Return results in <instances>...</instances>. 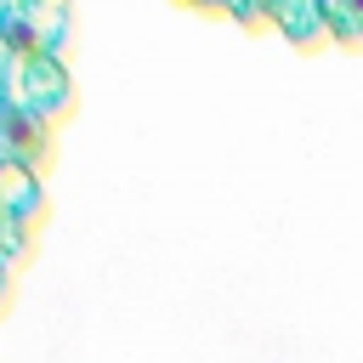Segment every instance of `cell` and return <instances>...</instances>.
I'll return each mask as SVG.
<instances>
[{"label":"cell","instance_id":"1","mask_svg":"<svg viewBox=\"0 0 363 363\" xmlns=\"http://www.w3.org/2000/svg\"><path fill=\"white\" fill-rule=\"evenodd\" d=\"M68 96H74V85H68L62 57H45V51H28V45H11L0 108L34 113V119H57V113L68 108Z\"/></svg>","mask_w":363,"mask_h":363},{"label":"cell","instance_id":"2","mask_svg":"<svg viewBox=\"0 0 363 363\" xmlns=\"http://www.w3.org/2000/svg\"><path fill=\"white\" fill-rule=\"evenodd\" d=\"M0 28H6L11 45L62 57L68 28H74V6H68V0H6V23H0Z\"/></svg>","mask_w":363,"mask_h":363},{"label":"cell","instance_id":"3","mask_svg":"<svg viewBox=\"0 0 363 363\" xmlns=\"http://www.w3.org/2000/svg\"><path fill=\"white\" fill-rule=\"evenodd\" d=\"M45 153H51V119H34V113H17V108H0V164L40 170Z\"/></svg>","mask_w":363,"mask_h":363},{"label":"cell","instance_id":"4","mask_svg":"<svg viewBox=\"0 0 363 363\" xmlns=\"http://www.w3.org/2000/svg\"><path fill=\"white\" fill-rule=\"evenodd\" d=\"M45 193H40V170H23V164H0V216H11L17 227H28L40 216Z\"/></svg>","mask_w":363,"mask_h":363},{"label":"cell","instance_id":"5","mask_svg":"<svg viewBox=\"0 0 363 363\" xmlns=\"http://www.w3.org/2000/svg\"><path fill=\"white\" fill-rule=\"evenodd\" d=\"M261 11H278V23L295 40H318L323 34V6L318 0H261Z\"/></svg>","mask_w":363,"mask_h":363},{"label":"cell","instance_id":"6","mask_svg":"<svg viewBox=\"0 0 363 363\" xmlns=\"http://www.w3.org/2000/svg\"><path fill=\"white\" fill-rule=\"evenodd\" d=\"M28 250V227H17L11 216H0V261H17Z\"/></svg>","mask_w":363,"mask_h":363},{"label":"cell","instance_id":"7","mask_svg":"<svg viewBox=\"0 0 363 363\" xmlns=\"http://www.w3.org/2000/svg\"><path fill=\"white\" fill-rule=\"evenodd\" d=\"M6 62H11V40H6V28H0V91H6Z\"/></svg>","mask_w":363,"mask_h":363},{"label":"cell","instance_id":"8","mask_svg":"<svg viewBox=\"0 0 363 363\" xmlns=\"http://www.w3.org/2000/svg\"><path fill=\"white\" fill-rule=\"evenodd\" d=\"M6 289H11V261H0V301H6Z\"/></svg>","mask_w":363,"mask_h":363},{"label":"cell","instance_id":"9","mask_svg":"<svg viewBox=\"0 0 363 363\" xmlns=\"http://www.w3.org/2000/svg\"><path fill=\"white\" fill-rule=\"evenodd\" d=\"M0 23H6V0H0Z\"/></svg>","mask_w":363,"mask_h":363}]
</instances>
